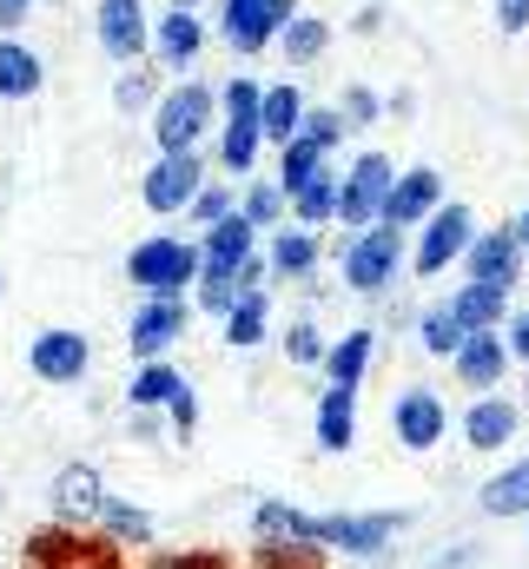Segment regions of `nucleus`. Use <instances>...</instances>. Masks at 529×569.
<instances>
[{"mask_svg":"<svg viewBox=\"0 0 529 569\" xmlns=\"http://www.w3.org/2000/svg\"><path fill=\"white\" fill-rule=\"evenodd\" d=\"M470 239H477V219H470V206L457 199V206H437L430 219H423V239H417V279H437V272H450L463 252H470Z\"/></svg>","mask_w":529,"mask_h":569,"instance_id":"1a4fd4ad","label":"nucleus"},{"mask_svg":"<svg viewBox=\"0 0 529 569\" xmlns=\"http://www.w3.org/2000/svg\"><path fill=\"white\" fill-rule=\"evenodd\" d=\"M47 503H53V523L87 530V523L100 517V503H107V477H100L93 463H67V470L47 483Z\"/></svg>","mask_w":529,"mask_h":569,"instance_id":"f8f14e48","label":"nucleus"},{"mask_svg":"<svg viewBox=\"0 0 529 569\" xmlns=\"http://www.w3.org/2000/svg\"><path fill=\"white\" fill-rule=\"evenodd\" d=\"M199 186H206V159H199V152H159V159L139 172V199H146V212H159V219L186 212V206L199 199Z\"/></svg>","mask_w":529,"mask_h":569,"instance_id":"39448f33","label":"nucleus"},{"mask_svg":"<svg viewBox=\"0 0 529 569\" xmlns=\"http://www.w3.org/2000/svg\"><path fill=\"white\" fill-rule=\"evenodd\" d=\"M199 47H206V20H199L192 7H166V13L152 20V60H159V67L192 73Z\"/></svg>","mask_w":529,"mask_h":569,"instance_id":"2eb2a0df","label":"nucleus"},{"mask_svg":"<svg viewBox=\"0 0 529 569\" xmlns=\"http://www.w3.org/2000/svg\"><path fill=\"white\" fill-rule=\"evenodd\" d=\"M358 443V391H345V385H325V398H318V450H351Z\"/></svg>","mask_w":529,"mask_h":569,"instance_id":"5701e85b","label":"nucleus"},{"mask_svg":"<svg viewBox=\"0 0 529 569\" xmlns=\"http://www.w3.org/2000/svg\"><path fill=\"white\" fill-rule=\"evenodd\" d=\"M93 543H100V537H87V530H73V523H47V530H33V537L20 543V557H27V569H67V563H80Z\"/></svg>","mask_w":529,"mask_h":569,"instance_id":"412c9836","label":"nucleus"},{"mask_svg":"<svg viewBox=\"0 0 529 569\" xmlns=\"http://www.w3.org/2000/svg\"><path fill=\"white\" fill-rule=\"evenodd\" d=\"M325 172V146H311V140H285L278 146V186H285V199L298 192V186H311Z\"/></svg>","mask_w":529,"mask_h":569,"instance_id":"473e14b6","label":"nucleus"},{"mask_svg":"<svg viewBox=\"0 0 529 569\" xmlns=\"http://www.w3.org/2000/svg\"><path fill=\"white\" fill-rule=\"evenodd\" d=\"M397 266H403V239H397L391 226L345 232V246H338V279L358 298H385L397 284Z\"/></svg>","mask_w":529,"mask_h":569,"instance_id":"f03ea898","label":"nucleus"},{"mask_svg":"<svg viewBox=\"0 0 529 569\" xmlns=\"http://www.w3.org/2000/svg\"><path fill=\"white\" fill-rule=\"evenodd\" d=\"M443 425H450V411H443V398H437V391H423V385L397 391L391 430H397V443H403V450H430V443H443Z\"/></svg>","mask_w":529,"mask_h":569,"instance_id":"ddd939ff","label":"nucleus"},{"mask_svg":"<svg viewBox=\"0 0 529 569\" xmlns=\"http://www.w3.org/2000/svg\"><path fill=\"white\" fill-rule=\"evenodd\" d=\"M338 113H345V127H378V113H385V100H378L371 87H345V100H338Z\"/></svg>","mask_w":529,"mask_h":569,"instance_id":"37998d69","label":"nucleus"},{"mask_svg":"<svg viewBox=\"0 0 529 569\" xmlns=\"http://www.w3.org/2000/svg\"><path fill=\"white\" fill-rule=\"evenodd\" d=\"M271 272L278 279H311L318 272V259H325V246H318V232L311 226H285V232H271Z\"/></svg>","mask_w":529,"mask_h":569,"instance_id":"b1692460","label":"nucleus"},{"mask_svg":"<svg viewBox=\"0 0 529 569\" xmlns=\"http://www.w3.org/2000/svg\"><path fill=\"white\" fill-rule=\"evenodd\" d=\"M259 100H264V87L252 80V73H232V80L219 87V107H226V120H232V113H259Z\"/></svg>","mask_w":529,"mask_h":569,"instance_id":"79ce46f5","label":"nucleus"},{"mask_svg":"<svg viewBox=\"0 0 529 569\" xmlns=\"http://www.w3.org/2000/svg\"><path fill=\"white\" fill-rule=\"evenodd\" d=\"M212 113H219V93H212L206 80H179V87H166L159 107H152V140H159V152H199L206 127H212Z\"/></svg>","mask_w":529,"mask_h":569,"instance_id":"7ed1b4c3","label":"nucleus"},{"mask_svg":"<svg viewBox=\"0 0 529 569\" xmlns=\"http://www.w3.org/2000/svg\"><path fill=\"white\" fill-rule=\"evenodd\" d=\"M33 20V0H0V33H20Z\"/></svg>","mask_w":529,"mask_h":569,"instance_id":"09e8293b","label":"nucleus"},{"mask_svg":"<svg viewBox=\"0 0 529 569\" xmlns=\"http://www.w3.org/2000/svg\"><path fill=\"white\" fill-rule=\"evenodd\" d=\"M391 179H397V166L385 152H358L351 172L338 179V226H345V232L378 226V219H385V199H391Z\"/></svg>","mask_w":529,"mask_h":569,"instance_id":"20e7f679","label":"nucleus"},{"mask_svg":"<svg viewBox=\"0 0 529 569\" xmlns=\"http://www.w3.org/2000/svg\"><path fill=\"white\" fill-rule=\"evenodd\" d=\"M497 27H503V33H523L529 27V0H497Z\"/></svg>","mask_w":529,"mask_h":569,"instance_id":"de8ad7c7","label":"nucleus"},{"mask_svg":"<svg viewBox=\"0 0 529 569\" xmlns=\"http://www.w3.org/2000/svg\"><path fill=\"white\" fill-rule=\"evenodd\" d=\"M298 140H311V146H331L345 140V113L338 107H305V120H298Z\"/></svg>","mask_w":529,"mask_h":569,"instance_id":"ea45409f","label":"nucleus"},{"mask_svg":"<svg viewBox=\"0 0 529 569\" xmlns=\"http://www.w3.org/2000/svg\"><path fill=\"white\" fill-rule=\"evenodd\" d=\"M33 7H67V0H33Z\"/></svg>","mask_w":529,"mask_h":569,"instance_id":"5fc2aeb1","label":"nucleus"},{"mask_svg":"<svg viewBox=\"0 0 529 569\" xmlns=\"http://www.w3.org/2000/svg\"><path fill=\"white\" fill-rule=\"evenodd\" d=\"M67 569H120V543H107V537H100L80 563H67Z\"/></svg>","mask_w":529,"mask_h":569,"instance_id":"49530a36","label":"nucleus"},{"mask_svg":"<svg viewBox=\"0 0 529 569\" xmlns=\"http://www.w3.org/2000/svg\"><path fill=\"white\" fill-rule=\"evenodd\" d=\"M298 13V0H219V40L232 53H264L278 40V27Z\"/></svg>","mask_w":529,"mask_h":569,"instance_id":"6e6552de","label":"nucleus"},{"mask_svg":"<svg viewBox=\"0 0 529 569\" xmlns=\"http://www.w3.org/2000/svg\"><path fill=\"white\" fill-rule=\"evenodd\" d=\"M132 437L152 443V437H159V411H132Z\"/></svg>","mask_w":529,"mask_h":569,"instance_id":"3c124183","label":"nucleus"},{"mask_svg":"<svg viewBox=\"0 0 529 569\" xmlns=\"http://www.w3.org/2000/svg\"><path fill=\"white\" fill-rule=\"evenodd\" d=\"M113 107L139 113V107H159V73H146V60H132L127 73L113 80Z\"/></svg>","mask_w":529,"mask_h":569,"instance_id":"e433bc0d","label":"nucleus"},{"mask_svg":"<svg viewBox=\"0 0 529 569\" xmlns=\"http://www.w3.org/2000/svg\"><path fill=\"white\" fill-rule=\"evenodd\" d=\"M285 206L298 212V226H311V232H318L325 219H338V179H331V172H318V179H311V186H298Z\"/></svg>","mask_w":529,"mask_h":569,"instance_id":"72a5a7b5","label":"nucleus"},{"mask_svg":"<svg viewBox=\"0 0 529 569\" xmlns=\"http://www.w3.org/2000/svg\"><path fill=\"white\" fill-rule=\"evenodd\" d=\"M199 272H206L199 239H179V232H152L127 252V279L139 284V298H186Z\"/></svg>","mask_w":529,"mask_h":569,"instance_id":"f257e3e1","label":"nucleus"},{"mask_svg":"<svg viewBox=\"0 0 529 569\" xmlns=\"http://www.w3.org/2000/svg\"><path fill=\"white\" fill-rule=\"evenodd\" d=\"M477 510H483V517H529V457H517L503 477H490V483H483Z\"/></svg>","mask_w":529,"mask_h":569,"instance_id":"bb28decb","label":"nucleus"},{"mask_svg":"<svg viewBox=\"0 0 529 569\" xmlns=\"http://www.w3.org/2000/svg\"><path fill=\"white\" fill-rule=\"evenodd\" d=\"M259 113H232L226 120V133H219V166L232 172V179H252V166H259Z\"/></svg>","mask_w":529,"mask_h":569,"instance_id":"a878e982","label":"nucleus"},{"mask_svg":"<svg viewBox=\"0 0 529 569\" xmlns=\"http://www.w3.org/2000/svg\"><path fill=\"white\" fill-rule=\"evenodd\" d=\"M450 311L463 318V331H497L503 325V311H510V284H457V298H450Z\"/></svg>","mask_w":529,"mask_h":569,"instance_id":"393cba45","label":"nucleus"},{"mask_svg":"<svg viewBox=\"0 0 529 569\" xmlns=\"http://www.w3.org/2000/svg\"><path fill=\"white\" fill-rule=\"evenodd\" d=\"M239 212H246L252 232H278V219H285V186H271V179H246Z\"/></svg>","mask_w":529,"mask_h":569,"instance_id":"f704fd0d","label":"nucleus"},{"mask_svg":"<svg viewBox=\"0 0 529 569\" xmlns=\"http://www.w3.org/2000/svg\"><path fill=\"white\" fill-rule=\"evenodd\" d=\"M298 120H305V93L298 87H264V100H259V133L271 146H285V140H298Z\"/></svg>","mask_w":529,"mask_h":569,"instance_id":"cd10ccee","label":"nucleus"},{"mask_svg":"<svg viewBox=\"0 0 529 569\" xmlns=\"http://www.w3.org/2000/svg\"><path fill=\"white\" fill-rule=\"evenodd\" d=\"M264 338V291H246L232 311H226V345H239V351H252Z\"/></svg>","mask_w":529,"mask_h":569,"instance_id":"c9c22d12","label":"nucleus"},{"mask_svg":"<svg viewBox=\"0 0 529 569\" xmlns=\"http://www.w3.org/2000/svg\"><path fill=\"white\" fill-rule=\"evenodd\" d=\"M252 252H259V232L246 226V212H226L219 226L199 232V259H206V272H239Z\"/></svg>","mask_w":529,"mask_h":569,"instance_id":"6ab92c4d","label":"nucleus"},{"mask_svg":"<svg viewBox=\"0 0 529 569\" xmlns=\"http://www.w3.org/2000/svg\"><path fill=\"white\" fill-rule=\"evenodd\" d=\"M146 569H226V563L206 557V550H159V557H146Z\"/></svg>","mask_w":529,"mask_h":569,"instance_id":"a18cd8bd","label":"nucleus"},{"mask_svg":"<svg viewBox=\"0 0 529 569\" xmlns=\"http://www.w3.org/2000/svg\"><path fill=\"white\" fill-rule=\"evenodd\" d=\"M27 371L40 385H80L93 371V338L73 331V325H47V331L27 338Z\"/></svg>","mask_w":529,"mask_h":569,"instance_id":"423d86ee","label":"nucleus"},{"mask_svg":"<svg viewBox=\"0 0 529 569\" xmlns=\"http://www.w3.org/2000/svg\"><path fill=\"white\" fill-rule=\"evenodd\" d=\"M271 47H278L291 67H311V60L331 47V27H325V20H311V13H291V20L278 27V40H271Z\"/></svg>","mask_w":529,"mask_h":569,"instance_id":"7c9ffc66","label":"nucleus"},{"mask_svg":"<svg viewBox=\"0 0 529 569\" xmlns=\"http://www.w3.org/2000/svg\"><path fill=\"white\" fill-rule=\"evenodd\" d=\"M463 266H470L477 284H510V291H517V279H523V246H517L510 226H503V232H477L470 252H463Z\"/></svg>","mask_w":529,"mask_h":569,"instance_id":"f3484780","label":"nucleus"},{"mask_svg":"<svg viewBox=\"0 0 529 569\" xmlns=\"http://www.w3.org/2000/svg\"><path fill=\"white\" fill-rule=\"evenodd\" d=\"M450 365H457V385H463V391H497V385L510 378V345H503L497 331H470Z\"/></svg>","mask_w":529,"mask_h":569,"instance_id":"dca6fc26","label":"nucleus"},{"mask_svg":"<svg viewBox=\"0 0 529 569\" xmlns=\"http://www.w3.org/2000/svg\"><path fill=\"white\" fill-rule=\"evenodd\" d=\"M166 425L179 430V437H192V430H199V391H192V385H179V391H172V405H166Z\"/></svg>","mask_w":529,"mask_h":569,"instance_id":"c03bdc74","label":"nucleus"},{"mask_svg":"<svg viewBox=\"0 0 529 569\" xmlns=\"http://www.w3.org/2000/svg\"><path fill=\"white\" fill-rule=\"evenodd\" d=\"M93 40H100V53L107 60H146L152 53V13H146V0H100L93 7Z\"/></svg>","mask_w":529,"mask_h":569,"instance_id":"9d476101","label":"nucleus"},{"mask_svg":"<svg viewBox=\"0 0 529 569\" xmlns=\"http://www.w3.org/2000/svg\"><path fill=\"white\" fill-rule=\"evenodd\" d=\"M40 87H47V60L27 40L0 33V100H33Z\"/></svg>","mask_w":529,"mask_h":569,"instance_id":"4be33fe9","label":"nucleus"},{"mask_svg":"<svg viewBox=\"0 0 529 569\" xmlns=\"http://www.w3.org/2000/svg\"><path fill=\"white\" fill-rule=\"evenodd\" d=\"M179 338H186V298H139V311H132V325H127L132 358L152 365V358H166Z\"/></svg>","mask_w":529,"mask_h":569,"instance_id":"9b49d317","label":"nucleus"},{"mask_svg":"<svg viewBox=\"0 0 529 569\" xmlns=\"http://www.w3.org/2000/svg\"><path fill=\"white\" fill-rule=\"evenodd\" d=\"M503 345H510V358H523V365H529V311L510 318V338H503Z\"/></svg>","mask_w":529,"mask_h":569,"instance_id":"8fccbe9b","label":"nucleus"},{"mask_svg":"<svg viewBox=\"0 0 529 569\" xmlns=\"http://www.w3.org/2000/svg\"><path fill=\"white\" fill-rule=\"evenodd\" d=\"M437 206H443V172L410 166L403 179H391V199H385V219H378V226H391V232H403V226H423Z\"/></svg>","mask_w":529,"mask_h":569,"instance_id":"4468645a","label":"nucleus"},{"mask_svg":"<svg viewBox=\"0 0 529 569\" xmlns=\"http://www.w3.org/2000/svg\"><path fill=\"white\" fill-rule=\"evenodd\" d=\"M510 232H517V246H523V252H529V206H523V212H517V226H510Z\"/></svg>","mask_w":529,"mask_h":569,"instance_id":"603ef678","label":"nucleus"},{"mask_svg":"<svg viewBox=\"0 0 529 569\" xmlns=\"http://www.w3.org/2000/svg\"><path fill=\"white\" fill-rule=\"evenodd\" d=\"M186 212H192V226L206 232V226H219L226 212H239V192H232V186H219V179H206V186H199V199H192Z\"/></svg>","mask_w":529,"mask_h":569,"instance_id":"58836bf2","label":"nucleus"},{"mask_svg":"<svg viewBox=\"0 0 529 569\" xmlns=\"http://www.w3.org/2000/svg\"><path fill=\"white\" fill-rule=\"evenodd\" d=\"M239 298H246V284L232 279V272H199V305H206L212 318H226Z\"/></svg>","mask_w":529,"mask_h":569,"instance_id":"a19ab883","label":"nucleus"},{"mask_svg":"<svg viewBox=\"0 0 529 569\" xmlns=\"http://www.w3.org/2000/svg\"><path fill=\"white\" fill-rule=\"evenodd\" d=\"M517 430H523V405L503 398V391H483V398L463 411V437H470V450H503Z\"/></svg>","mask_w":529,"mask_h":569,"instance_id":"a211bd4d","label":"nucleus"},{"mask_svg":"<svg viewBox=\"0 0 529 569\" xmlns=\"http://www.w3.org/2000/svg\"><path fill=\"white\" fill-rule=\"evenodd\" d=\"M417 338H423V351H430V358H457V345H463L470 331H463V318H457V311H450V298H443V305H430V311L417 318Z\"/></svg>","mask_w":529,"mask_h":569,"instance_id":"2f4dec72","label":"nucleus"},{"mask_svg":"<svg viewBox=\"0 0 529 569\" xmlns=\"http://www.w3.org/2000/svg\"><path fill=\"white\" fill-rule=\"evenodd\" d=\"M403 523H410L403 510H378V517H311V543L318 550H338V557H385Z\"/></svg>","mask_w":529,"mask_h":569,"instance_id":"0eeeda50","label":"nucleus"},{"mask_svg":"<svg viewBox=\"0 0 529 569\" xmlns=\"http://www.w3.org/2000/svg\"><path fill=\"white\" fill-rule=\"evenodd\" d=\"M371 358H378V331L371 325H358V331H345V338H331L325 345V378L331 385H345V391H358L365 385V371H371Z\"/></svg>","mask_w":529,"mask_h":569,"instance_id":"aec40b11","label":"nucleus"},{"mask_svg":"<svg viewBox=\"0 0 529 569\" xmlns=\"http://www.w3.org/2000/svg\"><path fill=\"white\" fill-rule=\"evenodd\" d=\"M179 385H186V378H179V365H166V358H152V365H139V371H132V385H127V405H132V411H166Z\"/></svg>","mask_w":529,"mask_h":569,"instance_id":"c756f323","label":"nucleus"},{"mask_svg":"<svg viewBox=\"0 0 529 569\" xmlns=\"http://www.w3.org/2000/svg\"><path fill=\"white\" fill-rule=\"evenodd\" d=\"M325 345H331V338H325V331H318L311 318H291V331H285V358H291L298 371L325 365Z\"/></svg>","mask_w":529,"mask_h":569,"instance_id":"4c0bfd02","label":"nucleus"},{"mask_svg":"<svg viewBox=\"0 0 529 569\" xmlns=\"http://www.w3.org/2000/svg\"><path fill=\"white\" fill-rule=\"evenodd\" d=\"M166 7H192V13H199V7H206V0H166Z\"/></svg>","mask_w":529,"mask_h":569,"instance_id":"864d4df0","label":"nucleus"},{"mask_svg":"<svg viewBox=\"0 0 529 569\" xmlns=\"http://www.w3.org/2000/svg\"><path fill=\"white\" fill-rule=\"evenodd\" d=\"M93 523H100V537H107V543H120V550H139V543H152V517H146L139 503H127V497H107Z\"/></svg>","mask_w":529,"mask_h":569,"instance_id":"c85d7f7f","label":"nucleus"}]
</instances>
